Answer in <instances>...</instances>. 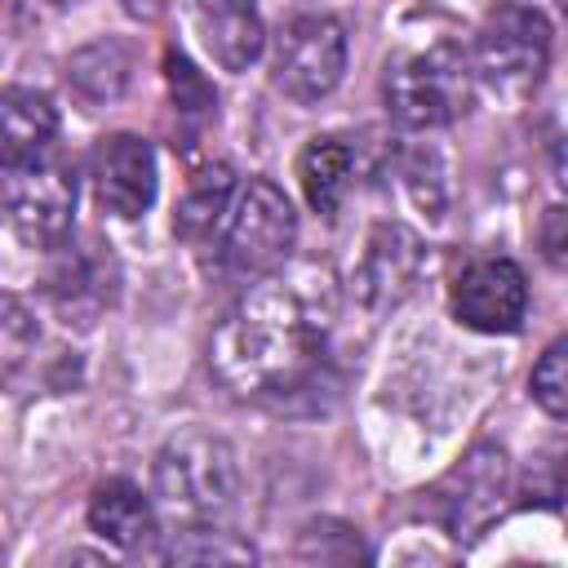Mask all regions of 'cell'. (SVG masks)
I'll return each mask as SVG.
<instances>
[{
    "mask_svg": "<svg viewBox=\"0 0 568 568\" xmlns=\"http://www.w3.org/2000/svg\"><path fill=\"white\" fill-rule=\"evenodd\" d=\"M58 138V106L40 89L9 84L0 98V164H22L53 151Z\"/></svg>",
    "mask_w": 568,
    "mask_h": 568,
    "instance_id": "5bb4252c",
    "label": "cell"
},
{
    "mask_svg": "<svg viewBox=\"0 0 568 568\" xmlns=\"http://www.w3.org/2000/svg\"><path fill=\"white\" fill-rule=\"evenodd\" d=\"M89 528L120 550H146L155 541V506L142 497L138 484L106 479L89 497Z\"/></svg>",
    "mask_w": 568,
    "mask_h": 568,
    "instance_id": "9a60e30c",
    "label": "cell"
},
{
    "mask_svg": "<svg viewBox=\"0 0 568 568\" xmlns=\"http://www.w3.org/2000/svg\"><path fill=\"white\" fill-rule=\"evenodd\" d=\"M351 178H355V146L337 133H320L302 146L297 155V182H302V195L306 204L320 213V217H337L346 191H351Z\"/></svg>",
    "mask_w": 568,
    "mask_h": 568,
    "instance_id": "e0dca14e",
    "label": "cell"
},
{
    "mask_svg": "<svg viewBox=\"0 0 568 568\" xmlns=\"http://www.w3.org/2000/svg\"><path fill=\"white\" fill-rule=\"evenodd\" d=\"M231 191H235V173L231 164H204L191 182H186V195L178 204V217H173V231L178 240L186 244H209L217 235V226L226 222L231 213Z\"/></svg>",
    "mask_w": 568,
    "mask_h": 568,
    "instance_id": "ac0fdd59",
    "label": "cell"
},
{
    "mask_svg": "<svg viewBox=\"0 0 568 568\" xmlns=\"http://www.w3.org/2000/svg\"><path fill=\"white\" fill-rule=\"evenodd\" d=\"M293 240H297V213L288 195L271 178H248V186L235 195L222 222L217 262L240 280H262L288 262Z\"/></svg>",
    "mask_w": 568,
    "mask_h": 568,
    "instance_id": "5b68a950",
    "label": "cell"
},
{
    "mask_svg": "<svg viewBox=\"0 0 568 568\" xmlns=\"http://www.w3.org/2000/svg\"><path fill=\"white\" fill-rule=\"evenodd\" d=\"M106 257L98 248H80L71 244V235L53 248V266H49V297L53 306L67 315V324H93V315L111 302V275H106Z\"/></svg>",
    "mask_w": 568,
    "mask_h": 568,
    "instance_id": "4fadbf2b",
    "label": "cell"
},
{
    "mask_svg": "<svg viewBox=\"0 0 568 568\" xmlns=\"http://www.w3.org/2000/svg\"><path fill=\"white\" fill-rule=\"evenodd\" d=\"M528 390H532V399H537L541 413L568 417V333L555 337V342L537 355V364H532V373H528Z\"/></svg>",
    "mask_w": 568,
    "mask_h": 568,
    "instance_id": "44dd1931",
    "label": "cell"
},
{
    "mask_svg": "<svg viewBox=\"0 0 568 568\" xmlns=\"http://www.w3.org/2000/svg\"><path fill=\"white\" fill-rule=\"evenodd\" d=\"M475 80L506 106H519L537 93L550 67V22L532 4H497L484 13L470 49Z\"/></svg>",
    "mask_w": 568,
    "mask_h": 568,
    "instance_id": "277c9868",
    "label": "cell"
},
{
    "mask_svg": "<svg viewBox=\"0 0 568 568\" xmlns=\"http://www.w3.org/2000/svg\"><path fill=\"white\" fill-rule=\"evenodd\" d=\"M422 240L399 226V222H377L368 231V244L359 253V266H355V297L368 306V311H390L399 306L417 275H422Z\"/></svg>",
    "mask_w": 568,
    "mask_h": 568,
    "instance_id": "8fae6325",
    "label": "cell"
},
{
    "mask_svg": "<svg viewBox=\"0 0 568 568\" xmlns=\"http://www.w3.org/2000/svg\"><path fill=\"white\" fill-rule=\"evenodd\" d=\"M195 27L222 71H248L266 49L257 0H195Z\"/></svg>",
    "mask_w": 568,
    "mask_h": 568,
    "instance_id": "7c38bea8",
    "label": "cell"
},
{
    "mask_svg": "<svg viewBox=\"0 0 568 568\" xmlns=\"http://www.w3.org/2000/svg\"><path fill=\"white\" fill-rule=\"evenodd\" d=\"M89 178H93V195L111 217H142L155 204V186H160V169H155V151L146 138L138 133H106L93 146L89 160Z\"/></svg>",
    "mask_w": 568,
    "mask_h": 568,
    "instance_id": "9c48e42d",
    "label": "cell"
},
{
    "mask_svg": "<svg viewBox=\"0 0 568 568\" xmlns=\"http://www.w3.org/2000/svg\"><path fill=\"white\" fill-rule=\"evenodd\" d=\"M453 315L475 333H515L528 315V280L510 257H479L453 280Z\"/></svg>",
    "mask_w": 568,
    "mask_h": 568,
    "instance_id": "30bf717a",
    "label": "cell"
},
{
    "mask_svg": "<svg viewBox=\"0 0 568 568\" xmlns=\"http://www.w3.org/2000/svg\"><path fill=\"white\" fill-rule=\"evenodd\" d=\"M346 71V31L328 13H297L280 27L271 49V84L288 102H320Z\"/></svg>",
    "mask_w": 568,
    "mask_h": 568,
    "instance_id": "ba28073f",
    "label": "cell"
},
{
    "mask_svg": "<svg viewBox=\"0 0 568 568\" xmlns=\"http://www.w3.org/2000/svg\"><path fill=\"white\" fill-rule=\"evenodd\" d=\"M510 501V457L497 444H475L430 493L426 510L453 541H475Z\"/></svg>",
    "mask_w": 568,
    "mask_h": 568,
    "instance_id": "52a82bcc",
    "label": "cell"
},
{
    "mask_svg": "<svg viewBox=\"0 0 568 568\" xmlns=\"http://www.w3.org/2000/svg\"><path fill=\"white\" fill-rule=\"evenodd\" d=\"M564 4H568V0H564Z\"/></svg>",
    "mask_w": 568,
    "mask_h": 568,
    "instance_id": "83f0119b",
    "label": "cell"
},
{
    "mask_svg": "<svg viewBox=\"0 0 568 568\" xmlns=\"http://www.w3.org/2000/svg\"><path fill=\"white\" fill-rule=\"evenodd\" d=\"M475 93V67L470 53L453 40H435L426 49L399 53L386 62L382 98L399 129H439L453 124Z\"/></svg>",
    "mask_w": 568,
    "mask_h": 568,
    "instance_id": "7a4b0ae2",
    "label": "cell"
},
{
    "mask_svg": "<svg viewBox=\"0 0 568 568\" xmlns=\"http://www.w3.org/2000/svg\"><path fill=\"white\" fill-rule=\"evenodd\" d=\"M49 4H80V0H49Z\"/></svg>",
    "mask_w": 568,
    "mask_h": 568,
    "instance_id": "4316f807",
    "label": "cell"
},
{
    "mask_svg": "<svg viewBox=\"0 0 568 568\" xmlns=\"http://www.w3.org/2000/svg\"><path fill=\"white\" fill-rule=\"evenodd\" d=\"M160 559H169V564H253L257 550L222 528H186L182 537H173L160 550Z\"/></svg>",
    "mask_w": 568,
    "mask_h": 568,
    "instance_id": "ffe728a7",
    "label": "cell"
},
{
    "mask_svg": "<svg viewBox=\"0 0 568 568\" xmlns=\"http://www.w3.org/2000/svg\"><path fill=\"white\" fill-rule=\"evenodd\" d=\"M555 182L564 186V195H568V138L559 142V151H555Z\"/></svg>",
    "mask_w": 568,
    "mask_h": 568,
    "instance_id": "484cf974",
    "label": "cell"
},
{
    "mask_svg": "<svg viewBox=\"0 0 568 568\" xmlns=\"http://www.w3.org/2000/svg\"><path fill=\"white\" fill-rule=\"evenodd\" d=\"M164 80H169V98H173V111L186 120V124H209L217 115V93L213 84L195 71V62L182 53V49H169L164 53Z\"/></svg>",
    "mask_w": 568,
    "mask_h": 568,
    "instance_id": "d6986e66",
    "label": "cell"
},
{
    "mask_svg": "<svg viewBox=\"0 0 568 568\" xmlns=\"http://www.w3.org/2000/svg\"><path fill=\"white\" fill-rule=\"evenodd\" d=\"M155 497L169 515L204 524L231 510L235 493H240V466H235V448L222 435L209 430H178L160 444L155 453Z\"/></svg>",
    "mask_w": 568,
    "mask_h": 568,
    "instance_id": "3957f363",
    "label": "cell"
},
{
    "mask_svg": "<svg viewBox=\"0 0 568 568\" xmlns=\"http://www.w3.org/2000/svg\"><path fill=\"white\" fill-rule=\"evenodd\" d=\"M4 213L22 244L58 248L71 235L75 169L58 151H44L22 164H4Z\"/></svg>",
    "mask_w": 568,
    "mask_h": 568,
    "instance_id": "8992f818",
    "label": "cell"
},
{
    "mask_svg": "<svg viewBox=\"0 0 568 568\" xmlns=\"http://www.w3.org/2000/svg\"><path fill=\"white\" fill-rule=\"evenodd\" d=\"M133 80V49L115 36H102L67 58V89L93 111L106 102H120Z\"/></svg>",
    "mask_w": 568,
    "mask_h": 568,
    "instance_id": "2e32d148",
    "label": "cell"
},
{
    "mask_svg": "<svg viewBox=\"0 0 568 568\" xmlns=\"http://www.w3.org/2000/svg\"><path fill=\"white\" fill-rule=\"evenodd\" d=\"M404 173H408V191L413 200L430 213V217H444V182H439V155L435 151H413L404 160Z\"/></svg>",
    "mask_w": 568,
    "mask_h": 568,
    "instance_id": "7402d4cb",
    "label": "cell"
},
{
    "mask_svg": "<svg viewBox=\"0 0 568 568\" xmlns=\"http://www.w3.org/2000/svg\"><path fill=\"white\" fill-rule=\"evenodd\" d=\"M120 4H124L129 18H138V22H155L160 13H169L173 0H120Z\"/></svg>",
    "mask_w": 568,
    "mask_h": 568,
    "instance_id": "d4e9b609",
    "label": "cell"
},
{
    "mask_svg": "<svg viewBox=\"0 0 568 568\" xmlns=\"http://www.w3.org/2000/svg\"><path fill=\"white\" fill-rule=\"evenodd\" d=\"M537 248L550 266L568 271V204H550L537 222Z\"/></svg>",
    "mask_w": 568,
    "mask_h": 568,
    "instance_id": "603a6c76",
    "label": "cell"
},
{
    "mask_svg": "<svg viewBox=\"0 0 568 568\" xmlns=\"http://www.w3.org/2000/svg\"><path fill=\"white\" fill-rule=\"evenodd\" d=\"M31 342H36V328L27 324L22 302L18 297H4V364H9V373L18 368V359H22V351Z\"/></svg>",
    "mask_w": 568,
    "mask_h": 568,
    "instance_id": "cb8c5ba5",
    "label": "cell"
},
{
    "mask_svg": "<svg viewBox=\"0 0 568 568\" xmlns=\"http://www.w3.org/2000/svg\"><path fill=\"white\" fill-rule=\"evenodd\" d=\"M337 320V280L320 262L280 266L253 280L222 315L209 342L213 377L271 408L324 386V346Z\"/></svg>",
    "mask_w": 568,
    "mask_h": 568,
    "instance_id": "6da1fadb",
    "label": "cell"
}]
</instances>
